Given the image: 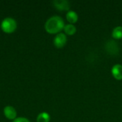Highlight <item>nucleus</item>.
I'll return each instance as SVG.
<instances>
[{
  "mask_svg": "<svg viewBox=\"0 0 122 122\" xmlns=\"http://www.w3.org/2000/svg\"><path fill=\"white\" fill-rule=\"evenodd\" d=\"M64 19L61 16H53L47 19L45 23L44 28L47 33L54 34H59L61 30H64Z\"/></svg>",
  "mask_w": 122,
  "mask_h": 122,
  "instance_id": "f257e3e1",
  "label": "nucleus"
},
{
  "mask_svg": "<svg viewBox=\"0 0 122 122\" xmlns=\"http://www.w3.org/2000/svg\"><path fill=\"white\" fill-rule=\"evenodd\" d=\"M17 27V24L15 19L11 17L5 18L1 23V30L7 34L13 33Z\"/></svg>",
  "mask_w": 122,
  "mask_h": 122,
  "instance_id": "f03ea898",
  "label": "nucleus"
},
{
  "mask_svg": "<svg viewBox=\"0 0 122 122\" xmlns=\"http://www.w3.org/2000/svg\"><path fill=\"white\" fill-rule=\"evenodd\" d=\"M66 41H67L66 35L64 33H59L55 36L54 39V45L56 48L61 49L66 45Z\"/></svg>",
  "mask_w": 122,
  "mask_h": 122,
  "instance_id": "7ed1b4c3",
  "label": "nucleus"
},
{
  "mask_svg": "<svg viewBox=\"0 0 122 122\" xmlns=\"http://www.w3.org/2000/svg\"><path fill=\"white\" fill-rule=\"evenodd\" d=\"M105 49L107 53H109L111 55H116L119 53V51L117 43L114 40L108 41L105 44Z\"/></svg>",
  "mask_w": 122,
  "mask_h": 122,
  "instance_id": "20e7f679",
  "label": "nucleus"
},
{
  "mask_svg": "<svg viewBox=\"0 0 122 122\" xmlns=\"http://www.w3.org/2000/svg\"><path fill=\"white\" fill-rule=\"evenodd\" d=\"M52 4L59 11H69L70 4L66 0H54Z\"/></svg>",
  "mask_w": 122,
  "mask_h": 122,
  "instance_id": "39448f33",
  "label": "nucleus"
},
{
  "mask_svg": "<svg viewBox=\"0 0 122 122\" xmlns=\"http://www.w3.org/2000/svg\"><path fill=\"white\" fill-rule=\"evenodd\" d=\"M4 115L9 120H14L16 118V111L11 106H6L4 108Z\"/></svg>",
  "mask_w": 122,
  "mask_h": 122,
  "instance_id": "423d86ee",
  "label": "nucleus"
},
{
  "mask_svg": "<svg viewBox=\"0 0 122 122\" xmlns=\"http://www.w3.org/2000/svg\"><path fill=\"white\" fill-rule=\"evenodd\" d=\"M112 74L114 78L118 81L122 80V65L117 64L114 65L112 68Z\"/></svg>",
  "mask_w": 122,
  "mask_h": 122,
  "instance_id": "0eeeda50",
  "label": "nucleus"
},
{
  "mask_svg": "<svg viewBox=\"0 0 122 122\" xmlns=\"http://www.w3.org/2000/svg\"><path fill=\"white\" fill-rule=\"evenodd\" d=\"M66 20L68 21V22L71 24L76 23L79 19L78 14L73 10H69L67 11V13L66 14Z\"/></svg>",
  "mask_w": 122,
  "mask_h": 122,
  "instance_id": "6e6552de",
  "label": "nucleus"
},
{
  "mask_svg": "<svg viewBox=\"0 0 122 122\" xmlns=\"http://www.w3.org/2000/svg\"><path fill=\"white\" fill-rule=\"evenodd\" d=\"M112 36L115 40H119L122 39V26H118L114 28L112 32Z\"/></svg>",
  "mask_w": 122,
  "mask_h": 122,
  "instance_id": "1a4fd4ad",
  "label": "nucleus"
},
{
  "mask_svg": "<svg viewBox=\"0 0 122 122\" xmlns=\"http://www.w3.org/2000/svg\"><path fill=\"white\" fill-rule=\"evenodd\" d=\"M64 31L66 35L73 36V35L75 34V33L76 32V27L74 24H66V25L64 26Z\"/></svg>",
  "mask_w": 122,
  "mask_h": 122,
  "instance_id": "9d476101",
  "label": "nucleus"
},
{
  "mask_svg": "<svg viewBox=\"0 0 122 122\" xmlns=\"http://www.w3.org/2000/svg\"><path fill=\"white\" fill-rule=\"evenodd\" d=\"M50 115L47 112H41L36 117V122H49Z\"/></svg>",
  "mask_w": 122,
  "mask_h": 122,
  "instance_id": "9b49d317",
  "label": "nucleus"
},
{
  "mask_svg": "<svg viewBox=\"0 0 122 122\" xmlns=\"http://www.w3.org/2000/svg\"><path fill=\"white\" fill-rule=\"evenodd\" d=\"M13 122H30L29 120L24 117H17L14 120H13Z\"/></svg>",
  "mask_w": 122,
  "mask_h": 122,
  "instance_id": "f8f14e48",
  "label": "nucleus"
}]
</instances>
